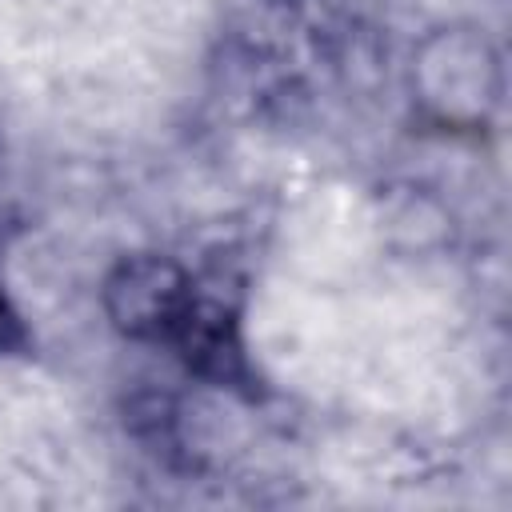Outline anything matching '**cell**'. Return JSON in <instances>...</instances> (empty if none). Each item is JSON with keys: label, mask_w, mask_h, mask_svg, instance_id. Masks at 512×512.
Masks as SVG:
<instances>
[{"label": "cell", "mask_w": 512, "mask_h": 512, "mask_svg": "<svg viewBox=\"0 0 512 512\" xmlns=\"http://www.w3.org/2000/svg\"><path fill=\"white\" fill-rule=\"evenodd\" d=\"M412 92L432 124L484 128L500 104V56L476 28H436L412 52Z\"/></svg>", "instance_id": "cell-1"}, {"label": "cell", "mask_w": 512, "mask_h": 512, "mask_svg": "<svg viewBox=\"0 0 512 512\" xmlns=\"http://www.w3.org/2000/svg\"><path fill=\"white\" fill-rule=\"evenodd\" d=\"M192 296V276L168 256H128L104 280V312L132 340H172Z\"/></svg>", "instance_id": "cell-2"}, {"label": "cell", "mask_w": 512, "mask_h": 512, "mask_svg": "<svg viewBox=\"0 0 512 512\" xmlns=\"http://www.w3.org/2000/svg\"><path fill=\"white\" fill-rule=\"evenodd\" d=\"M172 344L180 348L184 364L196 368L208 380H220V384L248 380L236 312L220 296H200L196 292L188 312H184V320H180V328L172 332Z\"/></svg>", "instance_id": "cell-3"}, {"label": "cell", "mask_w": 512, "mask_h": 512, "mask_svg": "<svg viewBox=\"0 0 512 512\" xmlns=\"http://www.w3.org/2000/svg\"><path fill=\"white\" fill-rule=\"evenodd\" d=\"M24 324H20V316H16V308L4 300V292H0V352H16V348H24Z\"/></svg>", "instance_id": "cell-4"}]
</instances>
